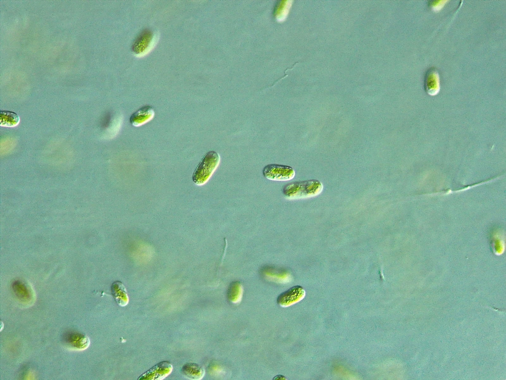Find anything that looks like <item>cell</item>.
I'll list each match as a JSON object with an SVG mask.
<instances>
[{"label": "cell", "mask_w": 506, "mask_h": 380, "mask_svg": "<svg viewBox=\"0 0 506 380\" xmlns=\"http://www.w3.org/2000/svg\"><path fill=\"white\" fill-rule=\"evenodd\" d=\"M323 189L321 182L312 179L288 184L284 187L283 192L287 199H297L316 196Z\"/></svg>", "instance_id": "6da1fadb"}, {"label": "cell", "mask_w": 506, "mask_h": 380, "mask_svg": "<svg viewBox=\"0 0 506 380\" xmlns=\"http://www.w3.org/2000/svg\"><path fill=\"white\" fill-rule=\"evenodd\" d=\"M220 160L219 154L215 151L208 152L195 169L192 180L199 186L206 184L217 168Z\"/></svg>", "instance_id": "7a4b0ae2"}, {"label": "cell", "mask_w": 506, "mask_h": 380, "mask_svg": "<svg viewBox=\"0 0 506 380\" xmlns=\"http://www.w3.org/2000/svg\"><path fill=\"white\" fill-rule=\"evenodd\" d=\"M157 40L156 32L146 29L136 37L132 45V50L138 56L145 55L153 48Z\"/></svg>", "instance_id": "3957f363"}, {"label": "cell", "mask_w": 506, "mask_h": 380, "mask_svg": "<svg viewBox=\"0 0 506 380\" xmlns=\"http://www.w3.org/2000/svg\"><path fill=\"white\" fill-rule=\"evenodd\" d=\"M263 175L266 179L279 181H289L295 175L294 169L287 165L270 164L263 169Z\"/></svg>", "instance_id": "277c9868"}, {"label": "cell", "mask_w": 506, "mask_h": 380, "mask_svg": "<svg viewBox=\"0 0 506 380\" xmlns=\"http://www.w3.org/2000/svg\"><path fill=\"white\" fill-rule=\"evenodd\" d=\"M305 293L304 289L299 285L292 287L279 295L277 303L283 307L290 306L301 300Z\"/></svg>", "instance_id": "5b68a950"}, {"label": "cell", "mask_w": 506, "mask_h": 380, "mask_svg": "<svg viewBox=\"0 0 506 380\" xmlns=\"http://www.w3.org/2000/svg\"><path fill=\"white\" fill-rule=\"evenodd\" d=\"M172 365L168 361L160 362L141 375L138 380H162L172 371Z\"/></svg>", "instance_id": "8992f818"}, {"label": "cell", "mask_w": 506, "mask_h": 380, "mask_svg": "<svg viewBox=\"0 0 506 380\" xmlns=\"http://www.w3.org/2000/svg\"><path fill=\"white\" fill-rule=\"evenodd\" d=\"M63 340L69 347L77 350L86 349L89 344L87 336L75 332L66 333L63 336Z\"/></svg>", "instance_id": "52a82bcc"}, {"label": "cell", "mask_w": 506, "mask_h": 380, "mask_svg": "<svg viewBox=\"0 0 506 380\" xmlns=\"http://www.w3.org/2000/svg\"><path fill=\"white\" fill-rule=\"evenodd\" d=\"M424 88L428 94L434 95L440 90L439 76L434 68L428 69L424 77Z\"/></svg>", "instance_id": "ba28073f"}, {"label": "cell", "mask_w": 506, "mask_h": 380, "mask_svg": "<svg viewBox=\"0 0 506 380\" xmlns=\"http://www.w3.org/2000/svg\"><path fill=\"white\" fill-rule=\"evenodd\" d=\"M154 116V110L151 106H143L131 115L130 122L133 126L138 127L150 121Z\"/></svg>", "instance_id": "9c48e42d"}, {"label": "cell", "mask_w": 506, "mask_h": 380, "mask_svg": "<svg viewBox=\"0 0 506 380\" xmlns=\"http://www.w3.org/2000/svg\"><path fill=\"white\" fill-rule=\"evenodd\" d=\"M112 293L118 304L126 306L129 301L127 291L124 285L119 281L113 283L111 286Z\"/></svg>", "instance_id": "30bf717a"}, {"label": "cell", "mask_w": 506, "mask_h": 380, "mask_svg": "<svg viewBox=\"0 0 506 380\" xmlns=\"http://www.w3.org/2000/svg\"><path fill=\"white\" fill-rule=\"evenodd\" d=\"M181 372L185 377L191 380H200L205 375L203 368L194 363L185 364L181 369Z\"/></svg>", "instance_id": "8fae6325"}, {"label": "cell", "mask_w": 506, "mask_h": 380, "mask_svg": "<svg viewBox=\"0 0 506 380\" xmlns=\"http://www.w3.org/2000/svg\"><path fill=\"white\" fill-rule=\"evenodd\" d=\"M16 296L23 302L29 303L33 299V293L30 288L21 281L15 282L12 285Z\"/></svg>", "instance_id": "7c38bea8"}, {"label": "cell", "mask_w": 506, "mask_h": 380, "mask_svg": "<svg viewBox=\"0 0 506 380\" xmlns=\"http://www.w3.org/2000/svg\"><path fill=\"white\" fill-rule=\"evenodd\" d=\"M20 121L19 116L15 113L7 110L0 111V125L5 127H14Z\"/></svg>", "instance_id": "4fadbf2b"}, {"label": "cell", "mask_w": 506, "mask_h": 380, "mask_svg": "<svg viewBox=\"0 0 506 380\" xmlns=\"http://www.w3.org/2000/svg\"><path fill=\"white\" fill-rule=\"evenodd\" d=\"M243 286L241 284L237 281L231 283L228 290V297L233 303H238L242 299L243 295Z\"/></svg>", "instance_id": "5bb4252c"}, {"label": "cell", "mask_w": 506, "mask_h": 380, "mask_svg": "<svg viewBox=\"0 0 506 380\" xmlns=\"http://www.w3.org/2000/svg\"><path fill=\"white\" fill-rule=\"evenodd\" d=\"M447 2L446 0H439V1H433L431 2V6L432 9L434 11H437L441 9L442 7L444 5L445 3Z\"/></svg>", "instance_id": "9a60e30c"}]
</instances>
